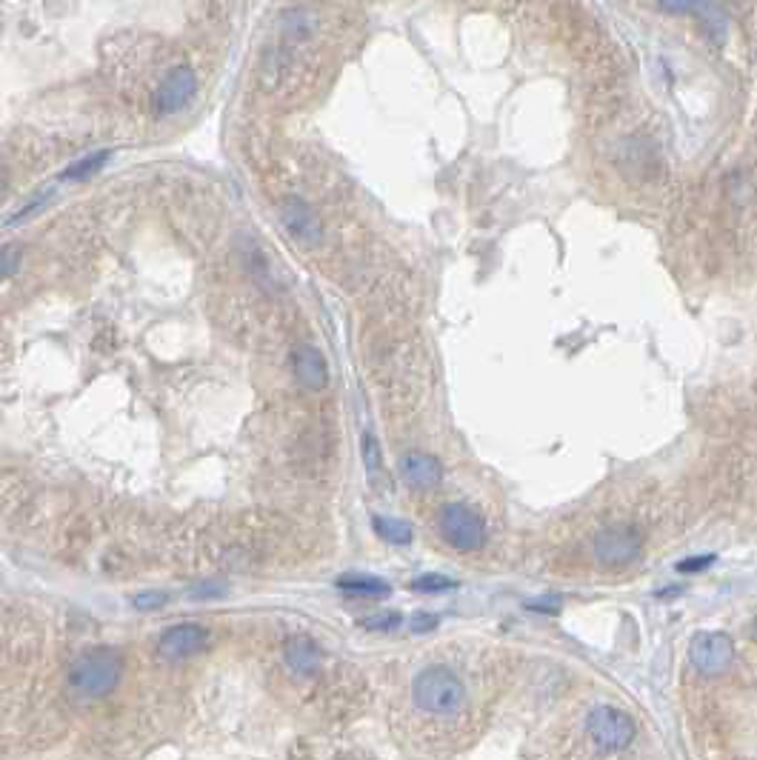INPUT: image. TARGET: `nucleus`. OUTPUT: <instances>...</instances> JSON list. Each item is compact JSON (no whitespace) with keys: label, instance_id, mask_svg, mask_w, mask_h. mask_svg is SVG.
I'll list each match as a JSON object with an SVG mask.
<instances>
[{"label":"nucleus","instance_id":"obj_1","mask_svg":"<svg viewBox=\"0 0 757 760\" xmlns=\"http://www.w3.org/2000/svg\"><path fill=\"white\" fill-rule=\"evenodd\" d=\"M123 675V658L109 646L83 652L66 675V692L80 703L106 698Z\"/></svg>","mask_w":757,"mask_h":760},{"label":"nucleus","instance_id":"obj_2","mask_svg":"<svg viewBox=\"0 0 757 760\" xmlns=\"http://www.w3.org/2000/svg\"><path fill=\"white\" fill-rule=\"evenodd\" d=\"M412 698L423 712L446 718V715H458L463 709L466 689H463V683H460L455 672H449L443 666H429L412 683Z\"/></svg>","mask_w":757,"mask_h":760},{"label":"nucleus","instance_id":"obj_3","mask_svg":"<svg viewBox=\"0 0 757 760\" xmlns=\"http://www.w3.org/2000/svg\"><path fill=\"white\" fill-rule=\"evenodd\" d=\"M440 532L449 546H455L460 552H475L486 540V529L478 512H472L463 503H446L440 509Z\"/></svg>","mask_w":757,"mask_h":760},{"label":"nucleus","instance_id":"obj_4","mask_svg":"<svg viewBox=\"0 0 757 760\" xmlns=\"http://www.w3.org/2000/svg\"><path fill=\"white\" fill-rule=\"evenodd\" d=\"M586 732L603 749H626L635 740V720L615 706H598L586 718Z\"/></svg>","mask_w":757,"mask_h":760},{"label":"nucleus","instance_id":"obj_5","mask_svg":"<svg viewBox=\"0 0 757 760\" xmlns=\"http://www.w3.org/2000/svg\"><path fill=\"white\" fill-rule=\"evenodd\" d=\"M689 658L700 675H723L735 660V643L723 632H700L692 638Z\"/></svg>","mask_w":757,"mask_h":760},{"label":"nucleus","instance_id":"obj_6","mask_svg":"<svg viewBox=\"0 0 757 760\" xmlns=\"http://www.w3.org/2000/svg\"><path fill=\"white\" fill-rule=\"evenodd\" d=\"M198 92V78L189 66H175L166 78L160 80V86L155 89V98H152V112L166 118V115H175L180 109L189 106V100L195 98Z\"/></svg>","mask_w":757,"mask_h":760},{"label":"nucleus","instance_id":"obj_7","mask_svg":"<svg viewBox=\"0 0 757 760\" xmlns=\"http://www.w3.org/2000/svg\"><path fill=\"white\" fill-rule=\"evenodd\" d=\"M640 555V535L635 526H606L595 538V558L603 566H626Z\"/></svg>","mask_w":757,"mask_h":760},{"label":"nucleus","instance_id":"obj_8","mask_svg":"<svg viewBox=\"0 0 757 760\" xmlns=\"http://www.w3.org/2000/svg\"><path fill=\"white\" fill-rule=\"evenodd\" d=\"M209 646V629L200 623H175L158 638L160 658L186 660L200 655Z\"/></svg>","mask_w":757,"mask_h":760},{"label":"nucleus","instance_id":"obj_9","mask_svg":"<svg viewBox=\"0 0 757 760\" xmlns=\"http://www.w3.org/2000/svg\"><path fill=\"white\" fill-rule=\"evenodd\" d=\"M280 220L286 226V232L303 246H318L323 238V226L315 209L300 198H286L280 203Z\"/></svg>","mask_w":757,"mask_h":760},{"label":"nucleus","instance_id":"obj_10","mask_svg":"<svg viewBox=\"0 0 757 760\" xmlns=\"http://www.w3.org/2000/svg\"><path fill=\"white\" fill-rule=\"evenodd\" d=\"M292 369H295V378H298L300 386H306L312 392H320L329 383L326 358H323V352H320L318 346H312V343H300V346L292 349Z\"/></svg>","mask_w":757,"mask_h":760},{"label":"nucleus","instance_id":"obj_11","mask_svg":"<svg viewBox=\"0 0 757 760\" xmlns=\"http://www.w3.org/2000/svg\"><path fill=\"white\" fill-rule=\"evenodd\" d=\"M400 478L406 480L412 489L429 492V489L440 486L443 469H440V460L426 455V452H406L400 458Z\"/></svg>","mask_w":757,"mask_h":760},{"label":"nucleus","instance_id":"obj_12","mask_svg":"<svg viewBox=\"0 0 757 760\" xmlns=\"http://www.w3.org/2000/svg\"><path fill=\"white\" fill-rule=\"evenodd\" d=\"M283 660L295 675L312 678L320 672V646L306 635H295L283 643Z\"/></svg>","mask_w":757,"mask_h":760},{"label":"nucleus","instance_id":"obj_13","mask_svg":"<svg viewBox=\"0 0 757 760\" xmlns=\"http://www.w3.org/2000/svg\"><path fill=\"white\" fill-rule=\"evenodd\" d=\"M338 589L349 595H363V598H386L392 592L386 580L372 578V575H340Z\"/></svg>","mask_w":757,"mask_h":760},{"label":"nucleus","instance_id":"obj_14","mask_svg":"<svg viewBox=\"0 0 757 760\" xmlns=\"http://www.w3.org/2000/svg\"><path fill=\"white\" fill-rule=\"evenodd\" d=\"M372 526H375V532H378V538H383L386 543H398V546H406V543H412V526L406 523V520L398 518H375L372 520Z\"/></svg>","mask_w":757,"mask_h":760},{"label":"nucleus","instance_id":"obj_15","mask_svg":"<svg viewBox=\"0 0 757 760\" xmlns=\"http://www.w3.org/2000/svg\"><path fill=\"white\" fill-rule=\"evenodd\" d=\"M106 160H109V152L103 149V152H95V155H86V158L75 160L72 166H66L63 169V180H86L92 178V175H98L100 169L106 166Z\"/></svg>","mask_w":757,"mask_h":760},{"label":"nucleus","instance_id":"obj_16","mask_svg":"<svg viewBox=\"0 0 757 760\" xmlns=\"http://www.w3.org/2000/svg\"><path fill=\"white\" fill-rule=\"evenodd\" d=\"M360 452H363V466H366V472H369V478L375 480L383 472V458H380V446L375 435H363L360 438Z\"/></svg>","mask_w":757,"mask_h":760},{"label":"nucleus","instance_id":"obj_17","mask_svg":"<svg viewBox=\"0 0 757 760\" xmlns=\"http://www.w3.org/2000/svg\"><path fill=\"white\" fill-rule=\"evenodd\" d=\"M458 583L452 578H446V575H420L412 583V589L415 592H426V595H435V592H446V589H455Z\"/></svg>","mask_w":757,"mask_h":760},{"label":"nucleus","instance_id":"obj_18","mask_svg":"<svg viewBox=\"0 0 757 760\" xmlns=\"http://www.w3.org/2000/svg\"><path fill=\"white\" fill-rule=\"evenodd\" d=\"M658 3L669 15H698L709 0H658Z\"/></svg>","mask_w":757,"mask_h":760},{"label":"nucleus","instance_id":"obj_19","mask_svg":"<svg viewBox=\"0 0 757 760\" xmlns=\"http://www.w3.org/2000/svg\"><path fill=\"white\" fill-rule=\"evenodd\" d=\"M20 260H23V252L18 246H3L0 249V280L15 275L20 269Z\"/></svg>","mask_w":757,"mask_h":760},{"label":"nucleus","instance_id":"obj_20","mask_svg":"<svg viewBox=\"0 0 757 760\" xmlns=\"http://www.w3.org/2000/svg\"><path fill=\"white\" fill-rule=\"evenodd\" d=\"M398 612H380V615H372V618L363 620V629H372V632H389V629H398L400 626Z\"/></svg>","mask_w":757,"mask_h":760},{"label":"nucleus","instance_id":"obj_21","mask_svg":"<svg viewBox=\"0 0 757 760\" xmlns=\"http://www.w3.org/2000/svg\"><path fill=\"white\" fill-rule=\"evenodd\" d=\"M132 603H135V609H140V612H155V609L169 603V595L166 592H140V595L132 598Z\"/></svg>","mask_w":757,"mask_h":760},{"label":"nucleus","instance_id":"obj_22","mask_svg":"<svg viewBox=\"0 0 757 760\" xmlns=\"http://www.w3.org/2000/svg\"><path fill=\"white\" fill-rule=\"evenodd\" d=\"M715 555H703V558H689L678 563V572H700V569H709L715 563Z\"/></svg>","mask_w":757,"mask_h":760},{"label":"nucleus","instance_id":"obj_23","mask_svg":"<svg viewBox=\"0 0 757 760\" xmlns=\"http://www.w3.org/2000/svg\"><path fill=\"white\" fill-rule=\"evenodd\" d=\"M438 626V615H415L412 618V629L415 632H432Z\"/></svg>","mask_w":757,"mask_h":760},{"label":"nucleus","instance_id":"obj_24","mask_svg":"<svg viewBox=\"0 0 757 760\" xmlns=\"http://www.w3.org/2000/svg\"><path fill=\"white\" fill-rule=\"evenodd\" d=\"M558 598H540V600H529V609H535V612H558Z\"/></svg>","mask_w":757,"mask_h":760},{"label":"nucleus","instance_id":"obj_25","mask_svg":"<svg viewBox=\"0 0 757 760\" xmlns=\"http://www.w3.org/2000/svg\"><path fill=\"white\" fill-rule=\"evenodd\" d=\"M223 595V586H198V589H192V598H220Z\"/></svg>","mask_w":757,"mask_h":760},{"label":"nucleus","instance_id":"obj_26","mask_svg":"<svg viewBox=\"0 0 757 760\" xmlns=\"http://www.w3.org/2000/svg\"><path fill=\"white\" fill-rule=\"evenodd\" d=\"M752 638L757 640V618H755V623H752Z\"/></svg>","mask_w":757,"mask_h":760},{"label":"nucleus","instance_id":"obj_27","mask_svg":"<svg viewBox=\"0 0 757 760\" xmlns=\"http://www.w3.org/2000/svg\"><path fill=\"white\" fill-rule=\"evenodd\" d=\"M3 189H6V180H0V192H3Z\"/></svg>","mask_w":757,"mask_h":760}]
</instances>
